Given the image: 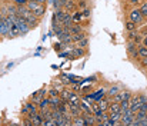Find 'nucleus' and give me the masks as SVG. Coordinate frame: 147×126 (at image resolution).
<instances>
[{
    "label": "nucleus",
    "instance_id": "nucleus-2",
    "mask_svg": "<svg viewBox=\"0 0 147 126\" xmlns=\"http://www.w3.org/2000/svg\"><path fill=\"white\" fill-rule=\"evenodd\" d=\"M54 16H56V17L64 25V27H67V29H70V26L73 25V17L70 16V13H69L67 10H63V9L56 10Z\"/></svg>",
    "mask_w": 147,
    "mask_h": 126
},
{
    "label": "nucleus",
    "instance_id": "nucleus-11",
    "mask_svg": "<svg viewBox=\"0 0 147 126\" xmlns=\"http://www.w3.org/2000/svg\"><path fill=\"white\" fill-rule=\"evenodd\" d=\"M83 118H84V121H86V126L97 125V119H96V115H94V113H84Z\"/></svg>",
    "mask_w": 147,
    "mask_h": 126
},
{
    "label": "nucleus",
    "instance_id": "nucleus-18",
    "mask_svg": "<svg viewBox=\"0 0 147 126\" xmlns=\"http://www.w3.org/2000/svg\"><path fill=\"white\" fill-rule=\"evenodd\" d=\"M71 125H74V126H79V125L86 126V121H84V118H83V116H76V118L73 119Z\"/></svg>",
    "mask_w": 147,
    "mask_h": 126
},
{
    "label": "nucleus",
    "instance_id": "nucleus-6",
    "mask_svg": "<svg viewBox=\"0 0 147 126\" xmlns=\"http://www.w3.org/2000/svg\"><path fill=\"white\" fill-rule=\"evenodd\" d=\"M22 112H23V115H27V118H29V116H32L33 113L39 112V106H37L34 102H33V103H26V105L23 106Z\"/></svg>",
    "mask_w": 147,
    "mask_h": 126
},
{
    "label": "nucleus",
    "instance_id": "nucleus-35",
    "mask_svg": "<svg viewBox=\"0 0 147 126\" xmlns=\"http://www.w3.org/2000/svg\"><path fill=\"white\" fill-rule=\"evenodd\" d=\"M24 125L32 126V125H33V122H32V119H30V118H29V119H26V121H24Z\"/></svg>",
    "mask_w": 147,
    "mask_h": 126
},
{
    "label": "nucleus",
    "instance_id": "nucleus-33",
    "mask_svg": "<svg viewBox=\"0 0 147 126\" xmlns=\"http://www.w3.org/2000/svg\"><path fill=\"white\" fill-rule=\"evenodd\" d=\"M87 43H89L87 37H84V39H82V40L79 42V47H84V46H87Z\"/></svg>",
    "mask_w": 147,
    "mask_h": 126
},
{
    "label": "nucleus",
    "instance_id": "nucleus-39",
    "mask_svg": "<svg viewBox=\"0 0 147 126\" xmlns=\"http://www.w3.org/2000/svg\"><path fill=\"white\" fill-rule=\"evenodd\" d=\"M143 44H144V46H147V36H146V37H143Z\"/></svg>",
    "mask_w": 147,
    "mask_h": 126
},
{
    "label": "nucleus",
    "instance_id": "nucleus-12",
    "mask_svg": "<svg viewBox=\"0 0 147 126\" xmlns=\"http://www.w3.org/2000/svg\"><path fill=\"white\" fill-rule=\"evenodd\" d=\"M29 118L32 119L33 125H37V126L43 125V116H42V113H40V112H36V113H33V115H32V116H29Z\"/></svg>",
    "mask_w": 147,
    "mask_h": 126
},
{
    "label": "nucleus",
    "instance_id": "nucleus-31",
    "mask_svg": "<svg viewBox=\"0 0 147 126\" xmlns=\"http://www.w3.org/2000/svg\"><path fill=\"white\" fill-rule=\"evenodd\" d=\"M71 17H73V22H80L82 17H83V13H76V14L71 16Z\"/></svg>",
    "mask_w": 147,
    "mask_h": 126
},
{
    "label": "nucleus",
    "instance_id": "nucleus-5",
    "mask_svg": "<svg viewBox=\"0 0 147 126\" xmlns=\"http://www.w3.org/2000/svg\"><path fill=\"white\" fill-rule=\"evenodd\" d=\"M14 23L17 25V27L20 29V32H22V35H26V33H29V30H30V25L23 19V17H20V16H17L16 17V20H14Z\"/></svg>",
    "mask_w": 147,
    "mask_h": 126
},
{
    "label": "nucleus",
    "instance_id": "nucleus-34",
    "mask_svg": "<svg viewBox=\"0 0 147 126\" xmlns=\"http://www.w3.org/2000/svg\"><path fill=\"white\" fill-rule=\"evenodd\" d=\"M16 6H26L27 4V0H14Z\"/></svg>",
    "mask_w": 147,
    "mask_h": 126
},
{
    "label": "nucleus",
    "instance_id": "nucleus-40",
    "mask_svg": "<svg viewBox=\"0 0 147 126\" xmlns=\"http://www.w3.org/2000/svg\"><path fill=\"white\" fill-rule=\"evenodd\" d=\"M130 3H131V4H137V3H139V0H130Z\"/></svg>",
    "mask_w": 147,
    "mask_h": 126
},
{
    "label": "nucleus",
    "instance_id": "nucleus-15",
    "mask_svg": "<svg viewBox=\"0 0 147 126\" xmlns=\"http://www.w3.org/2000/svg\"><path fill=\"white\" fill-rule=\"evenodd\" d=\"M20 35H22L20 29L17 27V25H16V23H13V25H11V27H10V37H17V36H20Z\"/></svg>",
    "mask_w": 147,
    "mask_h": 126
},
{
    "label": "nucleus",
    "instance_id": "nucleus-3",
    "mask_svg": "<svg viewBox=\"0 0 147 126\" xmlns=\"http://www.w3.org/2000/svg\"><path fill=\"white\" fill-rule=\"evenodd\" d=\"M27 7L37 16V17H42L45 14V4L43 3H39L36 0H27Z\"/></svg>",
    "mask_w": 147,
    "mask_h": 126
},
{
    "label": "nucleus",
    "instance_id": "nucleus-22",
    "mask_svg": "<svg viewBox=\"0 0 147 126\" xmlns=\"http://www.w3.org/2000/svg\"><path fill=\"white\" fill-rule=\"evenodd\" d=\"M120 109H121V113L127 109H130V100H123L120 102Z\"/></svg>",
    "mask_w": 147,
    "mask_h": 126
},
{
    "label": "nucleus",
    "instance_id": "nucleus-28",
    "mask_svg": "<svg viewBox=\"0 0 147 126\" xmlns=\"http://www.w3.org/2000/svg\"><path fill=\"white\" fill-rule=\"evenodd\" d=\"M126 27H127V30H129V32H131V30H134V29H136V23L130 20V22H127V23H126Z\"/></svg>",
    "mask_w": 147,
    "mask_h": 126
},
{
    "label": "nucleus",
    "instance_id": "nucleus-27",
    "mask_svg": "<svg viewBox=\"0 0 147 126\" xmlns=\"http://www.w3.org/2000/svg\"><path fill=\"white\" fill-rule=\"evenodd\" d=\"M117 93H119V87H117V86H114V87H110V89L107 90V95H109V96H116Z\"/></svg>",
    "mask_w": 147,
    "mask_h": 126
},
{
    "label": "nucleus",
    "instance_id": "nucleus-24",
    "mask_svg": "<svg viewBox=\"0 0 147 126\" xmlns=\"http://www.w3.org/2000/svg\"><path fill=\"white\" fill-rule=\"evenodd\" d=\"M70 32H71V35H77V33L82 32V27L79 25H71L70 26Z\"/></svg>",
    "mask_w": 147,
    "mask_h": 126
},
{
    "label": "nucleus",
    "instance_id": "nucleus-17",
    "mask_svg": "<svg viewBox=\"0 0 147 126\" xmlns=\"http://www.w3.org/2000/svg\"><path fill=\"white\" fill-rule=\"evenodd\" d=\"M104 93H106V90H104V89H100V90H97L94 95H92L90 97L87 96L86 99H87V100H90V99H96V100H98L100 97H103V96H104Z\"/></svg>",
    "mask_w": 147,
    "mask_h": 126
},
{
    "label": "nucleus",
    "instance_id": "nucleus-42",
    "mask_svg": "<svg viewBox=\"0 0 147 126\" xmlns=\"http://www.w3.org/2000/svg\"><path fill=\"white\" fill-rule=\"evenodd\" d=\"M1 19H3V14H1V13H0V20H1Z\"/></svg>",
    "mask_w": 147,
    "mask_h": 126
},
{
    "label": "nucleus",
    "instance_id": "nucleus-23",
    "mask_svg": "<svg viewBox=\"0 0 147 126\" xmlns=\"http://www.w3.org/2000/svg\"><path fill=\"white\" fill-rule=\"evenodd\" d=\"M139 56L140 57H147V46H139Z\"/></svg>",
    "mask_w": 147,
    "mask_h": 126
},
{
    "label": "nucleus",
    "instance_id": "nucleus-25",
    "mask_svg": "<svg viewBox=\"0 0 147 126\" xmlns=\"http://www.w3.org/2000/svg\"><path fill=\"white\" fill-rule=\"evenodd\" d=\"M109 110H110V112H121V109H120V103H117V102H114L113 105H110V108H109Z\"/></svg>",
    "mask_w": 147,
    "mask_h": 126
},
{
    "label": "nucleus",
    "instance_id": "nucleus-1",
    "mask_svg": "<svg viewBox=\"0 0 147 126\" xmlns=\"http://www.w3.org/2000/svg\"><path fill=\"white\" fill-rule=\"evenodd\" d=\"M17 13H19V16L23 17L30 26L34 27V26L37 25V19H39V17L27 7V4H26V6H17Z\"/></svg>",
    "mask_w": 147,
    "mask_h": 126
},
{
    "label": "nucleus",
    "instance_id": "nucleus-41",
    "mask_svg": "<svg viewBox=\"0 0 147 126\" xmlns=\"http://www.w3.org/2000/svg\"><path fill=\"white\" fill-rule=\"evenodd\" d=\"M36 1H39V3H43V4H46V0H36Z\"/></svg>",
    "mask_w": 147,
    "mask_h": 126
},
{
    "label": "nucleus",
    "instance_id": "nucleus-30",
    "mask_svg": "<svg viewBox=\"0 0 147 126\" xmlns=\"http://www.w3.org/2000/svg\"><path fill=\"white\" fill-rule=\"evenodd\" d=\"M140 12H142V14H143V17H147V1L140 7Z\"/></svg>",
    "mask_w": 147,
    "mask_h": 126
},
{
    "label": "nucleus",
    "instance_id": "nucleus-32",
    "mask_svg": "<svg viewBox=\"0 0 147 126\" xmlns=\"http://www.w3.org/2000/svg\"><path fill=\"white\" fill-rule=\"evenodd\" d=\"M83 53H84L83 49H74V50H73V56H82Z\"/></svg>",
    "mask_w": 147,
    "mask_h": 126
},
{
    "label": "nucleus",
    "instance_id": "nucleus-38",
    "mask_svg": "<svg viewBox=\"0 0 147 126\" xmlns=\"http://www.w3.org/2000/svg\"><path fill=\"white\" fill-rule=\"evenodd\" d=\"M80 7L84 9V7H86V1H80Z\"/></svg>",
    "mask_w": 147,
    "mask_h": 126
},
{
    "label": "nucleus",
    "instance_id": "nucleus-8",
    "mask_svg": "<svg viewBox=\"0 0 147 126\" xmlns=\"http://www.w3.org/2000/svg\"><path fill=\"white\" fill-rule=\"evenodd\" d=\"M127 52H129V54L131 57H137L139 56V46H137V43L134 40H130L127 43Z\"/></svg>",
    "mask_w": 147,
    "mask_h": 126
},
{
    "label": "nucleus",
    "instance_id": "nucleus-26",
    "mask_svg": "<svg viewBox=\"0 0 147 126\" xmlns=\"http://www.w3.org/2000/svg\"><path fill=\"white\" fill-rule=\"evenodd\" d=\"M69 96H70V90H66V89H63L61 92H60V97L63 99V100H69Z\"/></svg>",
    "mask_w": 147,
    "mask_h": 126
},
{
    "label": "nucleus",
    "instance_id": "nucleus-16",
    "mask_svg": "<svg viewBox=\"0 0 147 126\" xmlns=\"http://www.w3.org/2000/svg\"><path fill=\"white\" fill-rule=\"evenodd\" d=\"M97 105H98V108H100L101 110H104V112L110 108V103H109V100H107V99H98Z\"/></svg>",
    "mask_w": 147,
    "mask_h": 126
},
{
    "label": "nucleus",
    "instance_id": "nucleus-4",
    "mask_svg": "<svg viewBox=\"0 0 147 126\" xmlns=\"http://www.w3.org/2000/svg\"><path fill=\"white\" fill-rule=\"evenodd\" d=\"M144 102H147V97L144 96V95H140V96H131V97H130V109H131V112L136 113Z\"/></svg>",
    "mask_w": 147,
    "mask_h": 126
},
{
    "label": "nucleus",
    "instance_id": "nucleus-14",
    "mask_svg": "<svg viewBox=\"0 0 147 126\" xmlns=\"http://www.w3.org/2000/svg\"><path fill=\"white\" fill-rule=\"evenodd\" d=\"M80 108H82V112H84V113H93L92 106L87 103V99H84V100L80 102Z\"/></svg>",
    "mask_w": 147,
    "mask_h": 126
},
{
    "label": "nucleus",
    "instance_id": "nucleus-29",
    "mask_svg": "<svg viewBox=\"0 0 147 126\" xmlns=\"http://www.w3.org/2000/svg\"><path fill=\"white\" fill-rule=\"evenodd\" d=\"M73 7H74V4L71 3V0H66V3H64V9L69 12V10H71Z\"/></svg>",
    "mask_w": 147,
    "mask_h": 126
},
{
    "label": "nucleus",
    "instance_id": "nucleus-9",
    "mask_svg": "<svg viewBox=\"0 0 147 126\" xmlns=\"http://www.w3.org/2000/svg\"><path fill=\"white\" fill-rule=\"evenodd\" d=\"M142 19H143V14H142L140 9H134V10L130 12V20H131V22H134V23H140Z\"/></svg>",
    "mask_w": 147,
    "mask_h": 126
},
{
    "label": "nucleus",
    "instance_id": "nucleus-20",
    "mask_svg": "<svg viewBox=\"0 0 147 126\" xmlns=\"http://www.w3.org/2000/svg\"><path fill=\"white\" fill-rule=\"evenodd\" d=\"M84 37H86V35H84L83 32H80V33H77V35H71V40L76 43H79L82 39H84Z\"/></svg>",
    "mask_w": 147,
    "mask_h": 126
},
{
    "label": "nucleus",
    "instance_id": "nucleus-10",
    "mask_svg": "<svg viewBox=\"0 0 147 126\" xmlns=\"http://www.w3.org/2000/svg\"><path fill=\"white\" fill-rule=\"evenodd\" d=\"M130 97H131V93H130V92H119V93L114 96V102L120 103V102H123V100H130Z\"/></svg>",
    "mask_w": 147,
    "mask_h": 126
},
{
    "label": "nucleus",
    "instance_id": "nucleus-36",
    "mask_svg": "<svg viewBox=\"0 0 147 126\" xmlns=\"http://www.w3.org/2000/svg\"><path fill=\"white\" fill-rule=\"evenodd\" d=\"M83 16H86V17H87V16H90V10H89V9H84V12H83Z\"/></svg>",
    "mask_w": 147,
    "mask_h": 126
},
{
    "label": "nucleus",
    "instance_id": "nucleus-37",
    "mask_svg": "<svg viewBox=\"0 0 147 126\" xmlns=\"http://www.w3.org/2000/svg\"><path fill=\"white\" fill-rule=\"evenodd\" d=\"M143 60H142V65L143 66H147V57H142Z\"/></svg>",
    "mask_w": 147,
    "mask_h": 126
},
{
    "label": "nucleus",
    "instance_id": "nucleus-7",
    "mask_svg": "<svg viewBox=\"0 0 147 126\" xmlns=\"http://www.w3.org/2000/svg\"><path fill=\"white\" fill-rule=\"evenodd\" d=\"M133 119H134V113L131 112V109H127V110H124V112L121 113V121H120V123H121V125H131Z\"/></svg>",
    "mask_w": 147,
    "mask_h": 126
},
{
    "label": "nucleus",
    "instance_id": "nucleus-19",
    "mask_svg": "<svg viewBox=\"0 0 147 126\" xmlns=\"http://www.w3.org/2000/svg\"><path fill=\"white\" fill-rule=\"evenodd\" d=\"M64 3H66V0H53V6H54L56 10L63 9L64 7Z\"/></svg>",
    "mask_w": 147,
    "mask_h": 126
},
{
    "label": "nucleus",
    "instance_id": "nucleus-21",
    "mask_svg": "<svg viewBox=\"0 0 147 126\" xmlns=\"http://www.w3.org/2000/svg\"><path fill=\"white\" fill-rule=\"evenodd\" d=\"M37 105H39V110H40V109H46V108H49L50 102H49V99H45V97H43Z\"/></svg>",
    "mask_w": 147,
    "mask_h": 126
},
{
    "label": "nucleus",
    "instance_id": "nucleus-13",
    "mask_svg": "<svg viewBox=\"0 0 147 126\" xmlns=\"http://www.w3.org/2000/svg\"><path fill=\"white\" fill-rule=\"evenodd\" d=\"M70 105H80V97L76 92H70V96H69V100H67Z\"/></svg>",
    "mask_w": 147,
    "mask_h": 126
}]
</instances>
